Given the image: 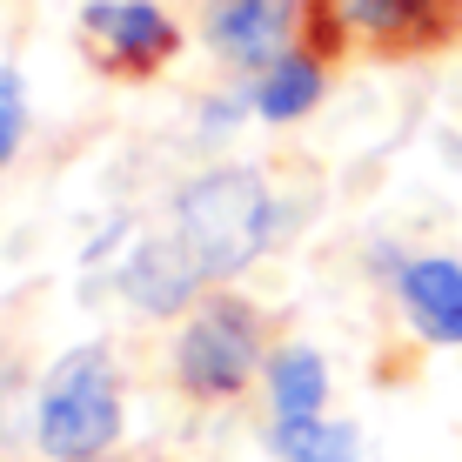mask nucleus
<instances>
[{"label":"nucleus","mask_w":462,"mask_h":462,"mask_svg":"<svg viewBox=\"0 0 462 462\" xmlns=\"http://www.w3.org/2000/svg\"><path fill=\"white\" fill-rule=\"evenodd\" d=\"M289 34H295L289 0H215L208 7V41L235 68H275Z\"/></svg>","instance_id":"5"},{"label":"nucleus","mask_w":462,"mask_h":462,"mask_svg":"<svg viewBox=\"0 0 462 462\" xmlns=\"http://www.w3.org/2000/svg\"><path fill=\"white\" fill-rule=\"evenodd\" d=\"M402 301L409 322L422 328L429 342H462V268L456 262H409L402 268Z\"/></svg>","instance_id":"7"},{"label":"nucleus","mask_w":462,"mask_h":462,"mask_svg":"<svg viewBox=\"0 0 462 462\" xmlns=\"http://www.w3.org/2000/svg\"><path fill=\"white\" fill-rule=\"evenodd\" d=\"M41 449L60 462H94L121 436V395L101 348H74L41 389Z\"/></svg>","instance_id":"2"},{"label":"nucleus","mask_w":462,"mask_h":462,"mask_svg":"<svg viewBox=\"0 0 462 462\" xmlns=\"http://www.w3.org/2000/svg\"><path fill=\"white\" fill-rule=\"evenodd\" d=\"M315 94H322V68H315V60H275L262 94H254V107H262L268 121H295V115L315 107Z\"/></svg>","instance_id":"10"},{"label":"nucleus","mask_w":462,"mask_h":462,"mask_svg":"<svg viewBox=\"0 0 462 462\" xmlns=\"http://www.w3.org/2000/svg\"><path fill=\"white\" fill-rule=\"evenodd\" d=\"M262 242H268V188L242 168L201 174V181L174 201V228L154 235V242L127 262V295H134L141 309L168 315V309H181L201 282L235 275L242 262H254Z\"/></svg>","instance_id":"1"},{"label":"nucleus","mask_w":462,"mask_h":462,"mask_svg":"<svg viewBox=\"0 0 462 462\" xmlns=\"http://www.w3.org/2000/svg\"><path fill=\"white\" fill-rule=\"evenodd\" d=\"M81 41L107 74H148L174 54V27L148 0H94L81 14Z\"/></svg>","instance_id":"4"},{"label":"nucleus","mask_w":462,"mask_h":462,"mask_svg":"<svg viewBox=\"0 0 462 462\" xmlns=\"http://www.w3.org/2000/svg\"><path fill=\"white\" fill-rule=\"evenodd\" d=\"M275 449L289 462H356V429L348 422H322V416L275 422Z\"/></svg>","instance_id":"9"},{"label":"nucleus","mask_w":462,"mask_h":462,"mask_svg":"<svg viewBox=\"0 0 462 462\" xmlns=\"http://www.w3.org/2000/svg\"><path fill=\"white\" fill-rule=\"evenodd\" d=\"M348 21L389 47H429L462 21V0H342Z\"/></svg>","instance_id":"6"},{"label":"nucleus","mask_w":462,"mask_h":462,"mask_svg":"<svg viewBox=\"0 0 462 462\" xmlns=\"http://www.w3.org/2000/svg\"><path fill=\"white\" fill-rule=\"evenodd\" d=\"M268 389H275V416L301 422V416H322V395H328V369L315 348H282L268 362Z\"/></svg>","instance_id":"8"},{"label":"nucleus","mask_w":462,"mask_h":462,"mask_svg":"<svg viewBox=\"0 0 462 462\" xmlns=\"http://www.w3.org/2000/svg\"><path fill=\"white\" fill-rule=\"evenodd\" d=\"M21 121H27V101H21V81L0 68V162L21 148Z\"/></svg>","instance_id":"11"},{"label":"nucleus","mask_w":462,"mask_h":462,"mask_svg":"<svg viewBox=\"0 0 462 462\" xmlns=\"http://www.w3.org/2000/svg\"><path fill=\"white\" fill-rule=\"evenodd\" d=\"M174 369L195 395H235L254 369V315L242 301H208L174 348Z\"/></svg>","instance_id":"3"}]
</instances>
